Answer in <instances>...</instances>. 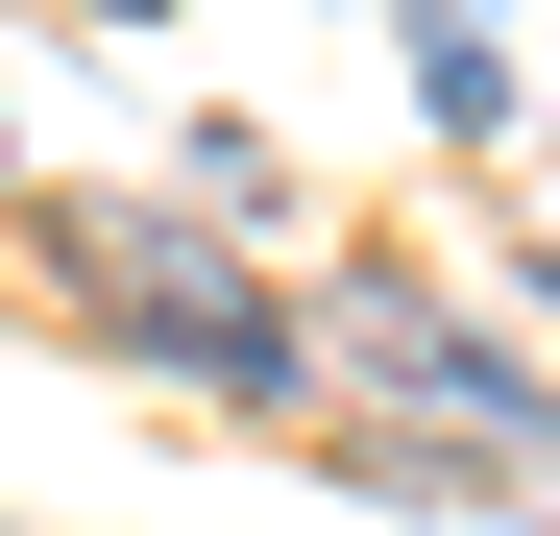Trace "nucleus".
<instances>
[{
  "label": "nucleus",
  "instance_id": "nucleus-1",
  "mask_svg": "<svg viewBox=\"0 0 560 536\" xmlns=\"http://www.w3.org/2000/svg\"><path fill=\"white\" fill-rule=\"evenodd\" d=\"M73 268H98V293H147L122 341H196L220 391H293V317H268L244 268H196V244H147V220H73Z\"/></svg>",
  "mask_w": 560,
  "mask_h": 536
},
{
  "label": "nucleus",
  "instance_id": "nucleus-2",
  "mask_svg": "<svg viewBox=\"0 0 560 536\" xmlns=\"http://www.w3.org/2000/svg\"><path fill=\"white\" fill-rule=\"evenodd\" d=\"M415 73H439V123H512V49H488V0H415Z\"/></svg>",
  "mask_w": 560,
  "mask_h": 536
}]
</instances>
